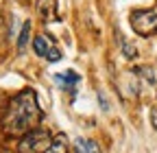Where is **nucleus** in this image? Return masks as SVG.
<instances>
[{
  "mask_svg": "<svg viewBox=\"0 0 157 153\" xmlns=\"http://www.w3.org/2000/svg\"><path fill=\"white\" fill-rule=\"evenodd\" d=\"M37 11H39V15L44 18V20H57V5H55V0H39L37 2Z\"/></svg>",
  "mask_w": 157,
  "mask_h": 153,
  "instance_id": "20e7f679",
  "label": "nucleus"
},
{
  "mask_svg": "<svg viewBox=\"0 0 157 153\" xmlns=\"http://www.w3.org/2000/svg\"><path fill=\"white\" fill-rule=\"evenodd\" d=\"M29 37H31V22H24L22 24V31H20V37H17V50H24L26 48Z\"/></svg>",
  "mask_w": 157,
  "mask_h": 153,
  "instance_id": "6e6552de",
  "label": "nucleus"
},
{
  "mask_svg": "<svg viewBox=\"0 0 157 153\" xmlns=\"http://www.w3.org/2000/svg\"><path fill=\"white\" fill-rule=\"evenodd\" d=\"M98 101H101V107H103L105 112L109 109V105H107V101H105V94H98Z\"/></svg>",
  "mask_w": 157,
  "mask_h": 153,
  "instance_id": "ddd939ff",
  "label": "nucleus"
},
{
  "mask_svg": "<svg viewBox=\"0 0 157 153\" xmlns=\"http://www.w3.org/2000/svg\"><path fill=\"white\" fill-rule=\"evenodd\" d=\"M131 26L137 35H153L157 31V11L155 9H140L131 13Z\"/></svg>",
  "mask_w": 157,
  "mask_h": 153,
  "instance_id": "7ed1b4c3",
  "label": "nucleus"
},
{
  "mask_svg": "<svg viewBox=\"0 0 157 153\" xmlns=\"http://www.w3.org/2000/svg\"><path fill=\"white\" fill-rule=\"evenodd\" d=\"M52 136L46 129H31L29 133H24L22 140L17 144L20 153H46L52 144Z\"/></svg>",
  "mask_w": 157,
  "mask_h": 153,
  "instance_id": "f03ea898",
  "label": "nucleus"
},
{
  "mask_svg": "<svg viewBox=\"0 0 157 153\" xmlns=\"http://www.w3.org/2000/svg\"><path fill=\"white\" fill-rule=\"evenodd\" d=\"M74 147H76V153H87V140H83V138H76Z\"/></svg>",
  "mask_w": 157,
  "mask_h": 153,
  "instance_id": "9d476101",
  "label": "nucleus"
},
{
  "mask_svg": "<svg viewBox=\"0 0 157 153\" xmlns=\"http://www.w3.org/2000/svg\"><path fill=\"white\" fill-rule=\"evenodd\" d=\"M151 123H153V129H157V112L155 109L151 112Z\"/></svg>",
  "mask_w": 157,
  "mask_h": 153,
  "instance_id": "4468645a",
  "label": "nucleus"
},
{
  "mask_svg": "<svg viewBox=\"0 0 157 153\" xmlns=\"http://www.w3.org/2000/svg\"><path fill=\"white\" fill-rule=\"evenodd\" d=\"M39 123V105L33 90H24L11 99L2 118V129L7 136H24Z\"/></svg>",
  "mask_w": 157,
  "mask_h": 153,
  "instance_id": "f257e3e1",
  "label": "nucleus"
},
{
  "mask_svg": "<svg viewBox=\"0 0 157 153\" xmlns=\"http://www.w3.org/2000/svg\"><path fill=\"white\" fill-rule=\"evenodd\" d=\"M33 48H35V55L46 57V55L52 50V42H50V37H46V35H37V37H35V42H33Z\"/></svg>",
  "mask_w": 157,
  "mask_h": 153,
  "instance_id": "39448f33",
  "label": "nucleus"
},
{
  "mask_svg": "<svg viewBox=\"0 0 157 153\" xmlns=\"http://www.w3.org/2000/svg\"><path fill=\"white\" fill-rule=\"evenodd\" d=\"M46 153H68V147H66V136H63V133L55 136V140H52V144H50V149H48Z\"/></svg>",
  "mask_w": 157,
  "mask_h": 153,
  "instance_id": "0eeeda50",
  "label": "nucleus"
},
{
  "mask_svg": "<svg viewBox=\"0 0 157 153\" xmlns=\"http://www.w3.org/2000/svg\"><path fill=\"white\" fill-rule=\"evenodd\" d=\"M87 153H101V149H98V144H96V142L87 140Z\"/></svg>",
  "mask_w": 157,
  "mask_h": 153,
  "instance_id": "f8f14e48",
  "label": "nucleus"
},
{
  "mask_svg": "<svg viewBox=\"0 0 157 153\" xmlns=\"http://www.w3.org/2000/svg\"><path fill=\"white\" fill-rule=\"evenodd\" d=\"M118 40H120V44H122L120 48H122L124 57H127V59H133V57L137 55V50H135V48H133V46H131L129 42H124V40H122V35H118Z\"/></svg>",
  "mask_w": 157,
  "mask_h": 153,
  "instance_id": "1a4fd4ad",
  "label": "nucleus"
},
{
  "mask_svg": "<svg viewBox=\"0 0 157 153\" xmlns=\"http://www.w3.org/2000/svg\"><path fill=\"white\" fill-rule=\"evenodd\" d=\"M52 79L57 81V85H63V88H74L78 81V74L76 72H72V70H68V72H63V74H55Z\"/></svg>",
  "mask_w": 157,
  "mask_h": 153,
  "instance_id": "423d86ee",
  "label": "nucleus"
},
{
  "mask_svg": "<svg viewBox=\"0 0 157 153\" xmlns=\"http://www.w3.org/2000/svg\"><path fill=\"white\" fill-rule=\"evenodd\" d=\"M46 59H48V61H52V64H55V61H59V59H61V53H59V48H55V46H52V50L46 55Z\"/></svg>",
  "mask_w": 157,
  "mask_h": 153,
  "instance_id": "9b49d317",
  "label": "nucleus"
}]
</instances>
